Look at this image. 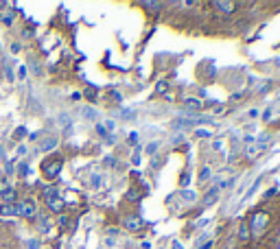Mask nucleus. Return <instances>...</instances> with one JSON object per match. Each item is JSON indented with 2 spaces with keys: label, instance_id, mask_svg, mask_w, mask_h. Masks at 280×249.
Instances as JSON below:
<instances>
[{
  "label": "nucleus",
  "instance_id": "obj_1",
  "mask_svg": "<svg viewBox=\"0 0 280 249\" xmlns=\"http://www.w3.org/2000/svg\"><path fill=\"white\" fill-rule=\"evenodd\" d=\"M44 201H46V206H48V210H53V212H62L64 206H66L62 192L57 190L55 186H46V188H44Z\"/></svg>",
  "mask_w": 280,
  "mask_h": 249
},
{
  "label": "nucleus",
  "instance_id": "obj_2",
  "mask_svg": "<svg viewBox=\"0 0 280 249\" xmlns=\"http://www.w3.org/2000/svg\"><path fill=\"white\" fill-rule=\"evenodd\" d=\"M62 168H64V160H62V157H51V160H46V162L42 164V175H44V179H55V177H59Z\"/></svg>",
  "mask_w": 280,
  "mask_h": 249
},
{
  "label": "nucleus",
  "instance_id": "obj_3",
  "mask_svg": "<svg viewBox=\"0 0 280 249\" xmlns=\"http://www.w3.org/2000/svg\"><path fill=\"white\" fill-rule=\"evenodd\" d=\"M13 208H15V214L22 216V219H33L37 214V206L33 199H22V201L13 203Z\"/></svg>",
  "mask_w": 280,
  "mask_h": 249
},
{
  "label": "nucleus",
  "instance_id": "obj_4",
  "mask_svg": "<svg viewBox=\"0 0 280 249\" xmlns=\"http://www.w3.org/2000/svg\"><path fill=\"white\" fill-rule=\"evenodd\" d=\"M250 225H252V230H254V234H263V232L267 230V225H269V214L267 212H256L252 216V221H250Z\"/></svg>",
  "mask_w": 280,
  "mask_h": 249
},
{
  "label": "nucleus",
  "instance_id": "obj_5",
  "mask_svg": "<svg viewBox=\"0 0 280 249\" xmlns=\"http://www.w3.org/2000/svg\"><path fill=\"white\" fill-rule=\"evenodd\" d=\"M123 225L129 232H138L143 228V219H140V216H125V219H123Z\"/></svg>",
  "mask_w": 280,
  "mask_h": 249
},
{
  "label": "nucleus",
  "instance_id": "obj_6",
  "mask_svg": "<svg viewBox=\"0 0 280 249\" xmlns=\"http://www.w3.org/2000/svg\"><path fill=\"white\" fill-rule=\"evenodd\" d=\"M0 199H3V203H13L15 201V190L13 188H7L3 195H0Z\"/></svg>",
  "mask_w": 280,
  "mask_h": 249
},
{
  "label": "nucleus",
  "instance_id": "obj_7",
  "mask_svg": "<svg viewBox=\"0 0 280 249\" xmlns=\"http://www.w3.org/2000/svg\"><path fill=\"white\" fill-rule=\"evenodd\" d=\"M261 144H254V142H248V149H245V151H248V157H256L258 153H261Z\"/></svg>",
  "mask_w": 280,
  "mask_h": 249
},
{
  "label": "nucleus",
  "instance_id": "obj_8",
  "mask_svg": "<svg viewBox=\"0 0 280 249\" xmlns=\"http://www.w3.org/2000/svg\"><path fill=\"white\" fill-rule=\"evenodd\" d=\"M57 147V138H46L42 144H39V151H51Z\"/></svg>",
  "mask_w": 280,
  "mask_h": 249
},
{
  "label": "nucleus",
  "instance_id": "obj_9",
  "mask_svg": "<svg viewBox=\"0 0 280 249\" xmlns=\"http://www.w3.org/2000/svg\"><path fill=\"white\" fill-rule=\"evenodd\" d=\"M212 7H215V9H221L224 13H232V9H234L232 3H212Z\"/></svg>",
  "mask_w": 280,
  "mask_h": 249
},
{
  "label": "nucleus",
  "instance_id": "obj_10",
  "mask_svg": "<svg viewBox=\"0 0 280 249\" xmlns=\"http://www.w3.org/2000/svg\"><path fill=\"white\" fill-rule=\"evenodd\" d=\"M0 214H3V216H11V214H15L13 203H0Z\"/></svg>",
  "mask_w": 280,
  "mask_h": 249
},
{
  "label": "nucleus",
  "instance_id": "obj_11",
  "mask_svg": "<svg viewBox=\"0 0 280 249\" xmlns=\"http://www.w3.org/2000/svg\"><path fill=\"white\" fill-rule=\"evenodd\" d=\"M238 238H241V240H248V238H250V228L245 225V223H241V230H238Z\"/></svg>",
  "mask_w": 280,
  "mask_h": 249
},
{
  "label": "nucleus",
  "instance_id": "obj_12",
  "mask_svg": "<svg viewBox=\"0 0 280 249\" xmlns=\"http://www.w3.org/2000/svg\"><path fill=\"white\" fill-rule=\"evenodd\" d=\"M5 75H7V79H9V81H15V79H13V66H11V61L5 63Z\"/></svg>",
  "mask_w": 280,
  "mask_h": 249
},
{
  "label": "nucleus",
  "instance_id": "obj_13",
  "mask_svg": "<svg viewBox=\"0 0 280 249\" xmlns=\"http://www.w3.org/2000/svg\"><path fill=\"white\" fill-rule=\"evenodd\" d=\"M7 188H11V186H9V179H7V177H0V195H3Z\"/></svg>",
  "mask_w": 280,
  "mask_h": 249
},
{
  "label": "nucleus",
  "instance_id": "obj_14",
  "mask_svg": "<svg viewBox=\"0 0 280 249\" xmlns=\"http://www.w3.org/2000/svg\"><path fill=\"white\" fill-rule=\"evenodd\" d=\"M84 114H86V118H90V120L96 118V111H94L92 107H86V109H84Z\"/></svg>",
  "mask_w": 280,
  "mask_h": 249
},
{
  "label": "nucleus",
  "instance_id": "obj_15",
  "mask_svg": "<svg viewBox=\"0 0 280 249\" xmlns=\"http://www.w3.org/2000/svg\"><path fill=\"white\" fill-rule=\"evenodd\" d=\"M18 168H20V175H22V177H24V175H29V164H27V162H22Z\"/></svg>",
  "mask_w": 280,
  "mask_h": 249
},
{
  "label": "nucleus",
  "instance_id": "obj_16",
  "mask_svg": "<svg viewBox=\"0 0 280 249\" xmlns=\"http://www.w3.org/2000/svg\"><path fill=\"white\" fill-rule=\"evenodd\" d=\"M86 96H88V99H90V101H94V96H96V92H94V87H88V90H86Z\"/></svg>",
  "mask_w": 280,
  "mask_h": 249
},
{
  "label": "nucleus",
  "instance_id": "obj_17",
  "mask_svg": "<svg viewBox=\"0 0 280 249\" xmlns=\"http://www.w3.org/2000/svg\"><path fill=\"white\" fill-rule=\"evenodd\" d=\"M24 133H27V129H24V127H18V129H15V138H24Z\"/></svg>",
  "mask_w": 280,
  "mask_h": 249
},
{
  "label": "nucleus",
  "instance_id": "obj_18",
  "mask_svg": "<svg viewBox=\"0 0 280 249\" xmlns=\"http://www.w3.org/2000/svg\"><path fill=\"white\" fill-rule=\"evenodd\" d=\"M278 249H280V247H278Z\"/></svg>",
  "mask_w": 280,
  "mask_h": 249
}]
</instances>
